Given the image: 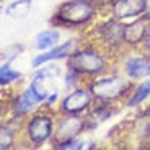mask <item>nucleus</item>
<instances>
[{"instance_id":"nucleus-15","label":"nucleus","mask_w":150,"mask_h":150,"mask_svg":"<svg viewBox=\"0 0 150 150\" xmlns=\"http://www.w3.org/2000/svg\"><path fill=\"white\" fill-rule=\"evenodd\" d=\"M31 5L33 2L31 0H16V2H11L7 8H5V13L10 18H25V16L30 13Z\"/></svg>"},{"instance_id":"nucleus-13","label":"nucleus","mask_w":150,"mask_h":150,"mask_svg":"<svg viewBox=\"0 0 150 150\" xmlns=\"http://www.w3.org/2000/svg\"><path fill=\"white\" fill-rule=\"evenodd\" d=\"M60 38V33L57 30H44L34 38V47L38 51H49L54 46H57V41Z\"/></svg>"},{"instance_id":"nucleus-6","label":"nucleus","mask_w":150,"mask_h":150,"mask_svg":"<svg viewBox=\"0 0 150 150\" xmlns=\"http://www.w3.org/2000/svg\"><path fill=\"white\" fill-rule=\"evenodd\" d=\"M124 30L126 23H121V20L114 18L105 21L96 30V36L100 39V44L105 46L106 51H119L126 46L124 41Z\"/></svg>"},{"instance_id":"nucleus-22","label":"nucleus","mask_w":150,"mask_h":150,"mask_svg":"<svg viewBox=\"0 0 150 150\" xmlns=\"http://www.w3.org/2000/svg\"><path fill=\"white\" fill-rule=\"evenodd\" d=\"M144 49H145L147 52H150V28H149V33H147L145 39H144Z\"/></svg>"},{"instance_id":"nucleus-24","label":"nucleus","mask_w":150,"mask_h":150,"mask_svg":"<svg viewBox=\"0 0 150 150\" xmlns=\"http://www.w3.org/2000/svg\"><path fill=\"white\" fill-rule=\"evenodd\" d=\"M142 114H145V116H147V114H150V106H149V108H147V109H145V111H144V112H142Z\"/></svg>"},{"instance_id":"nucleus-4","label":"nucleus","mask_w":150,"mask_h":150,"mask_svg":"<svg viewBox=\"0 0 150 150\" xmlns=\"http://www.w3.org/2000/svg\"><path fill=\"white\" fill-rule=\"evenodd\" d=\"M54 116L47 111H38L25 122V137L33 147H41L52 139L54 134Z\"/></svg>"},{"instance_id":"nucleus-21","label":"nucleus","mask_w":150,"mask_h":150,"mask_svg":"<svg viewBox=\"0 0 150 150\" xmlns=\"http://www.w3.org/2000/svg\"><path fill=\"white\" fill-rule=\"evenodd\" d=\"M57 98H59V91H57V90L51 91V93H49V96H47V100H46V106H47V108H51V106L57 101Z\"/></svg>"},{"instance_id":"nucleus-3","label":"nucleus","mask_w":150,"mask_h":150,"mask_svg":"<svg viewBox=\"0 0 150 150\" xmlns=\"http://www.w3.org/2000/svg\"><path fill=\"white\" fill-rule=\"evenodd\" d=\"M88 88L93 93L95 100H103V101H117L121 98L127 96L132 93V80L127 75L111 74L108 77H101L98 80L88 83Z\"/></svg>"},{"instance_id":"nucleus-1","label":"nucleus","mask_w":150,"mask_h":150,"mask_svg":"<svg viewBox=\"0 0 150 150\" xmlns=\"http://www.w3.org/2000/svg\"><path fill=\"white\" fill-rule=\"evenodd\" d=\"M67 67L82 77H100L108 70V56L105 51L93 46L79 47L67 57Z\"/></svg>"},{"instance_id":"nucleus-19","label":"nucleus","mask_w":150,"mask_h":150,"mask_svg":"<svg viewBox=\"0 0 150 150\" xmlns=\"http://www.w3.org/2000/svg\"><path fill=\"white\" fill-rule=\"evenodd\" d=\"M82 77L80 74H77L75 70H72V69H69L67 74H65V86H67L69 90H74V88H77L79 86V79Z\"/></svg>"},{"instance_id":"nucleus-23","label":"nucleus","mask_w":150,"mask_h":150,"mask_svg":"<svg viewBox=\"0 0 150 150\" xmlns=\"http://www.w3.org/2000/svg\"><path fill=\"white\" fill-rule=\"evenodd\" d=\"M142 16L150 21V0H145V10H144V15Z\"/></svg>"},{"instance_id":"nucleus-5","label":"nucleus","mask_w":150,"mask_h":150,"mask_svg":"<svg viewBox=\"0 0 150 150\" xmlns=\"http://www.w3.org/2000/svg\"><path fill=\"white\" fill-rule=\"evenodd\" d=\"M86 122H88V117H82L79 114H62L57 119V124L54 127V134L51 139L52 147L67 142V140L77 139L86 129Z\"/></svg>"},{"instance_id":"nucleus-9","label":"nucleus","mask_w":150,"mask_h":150,"mask_svg":"<svg viewBox=\"0 0 150 150\" xmlns=\"http://www.w3.org/2000/svg\"><path fill=\"white\" fill-rule=\"evenodd\" d=\"M44 101H46L44 98L30 85L25 91L16 95V96L13 98V101L10 103L11 114L16 116V117H23V116H26V114H30L38 105H41V103H44Z\"/></svg>"},{"instance_id":"nucleus-8","label":"nucleus","mask_w":150,"mask_h":150,"mask_svg":"<svg viewBox=\"0 0 150 150\" xmlns=\"http://www.w3.org/2000/svg\"><path fill=\"white\" fill-rule=\"evenodd\" d=\"M79 47H82V39L80 38H70L67 41H64L62 44L54 46L52 49L44 51V54H38L33 60H31V67L38 69L41 67L46 62L51 60H60V59H67L70 54H74Z\"/></svg>"},{"instance_id":"nucleus-25","label":"nucleus","mask_w":150,"mask_h":150,"mask_svg":"<svg viewBox=\"0 0 150 150\" xmlns=\"http://www.w3.org/2000/svg\"><path fill=\"white\" fill-rule=\"evenodd\" d=\"M147 149H149V150H150V144H149V145H147Z\"/></svg>"},{"instance_id":"nucleus-10","label":"nucleus","mask_w":150,"mask_h":150,"mask_svg":"<svg viewBox=\"0 0 150 150\" xmlns=\"http://www.w3.org/2000/svg\"><path fill=\"white\" fill-rule=\"evenodd\" d=\"M122 72L131 80L149 79L150 77V52L145 56L131 54L122 60Z\"/></svg>"},{"instance_id":"nucleus-7","label":"nucleus","mask_w":150,"mask_h":150,"mask_svg":"<svg viewBox=\"0 0 150 150\" xmlns=\"http://www.w3.org/2000/svg\"><path fill=\"white\" fill-rule=\"evenodd\" d=\"M93 93L88 86H77L60 103V114H82L93 106Z\"/></svg>"},{"instance_id":"nucleus-12","label":"nucleus","mask_w":150,"mask_h":150,"mask_svg":"<svg viewBox=\"0 0 150 150\" xmlns=\"http://www.w3.org/2000/svg\"><path fill=\"white\" fill-rule=\"evenodd\" d=\"M149 28H150V23L144 16H139L137 20H134L131 23H126V30H124L126 46L137 47V46L144 44V39H145L147 33H149Z\"/></svg>"},{"instance_id":"nucleus-20","label":"nucleus","mask_w":150,"mask_h":150,"mask_svg":"<svg viewBox=\"0 0 150 150\" xmlns=\"http://www.w3.org/2000/svg\"><path fill=\"white\" fill-rule=\"evenodd\" d=\"M137 135H139L140 142H147V140H150V114H149V117H145V121L140 124L139 131H137Z\"/></svg>"},{"instance_id":"nucleus-17","label":"nucleus","mask_w":150,"mask_h":150,"mask_svg":"<svg viewBox=\"0 0 150 150\" xmlns=\"http://www.w3.org/2000/svg\"><path fill=\"white\" fill-rule=\"evenodd\" d=\"M15 134H16V131H13L8 124L2 126V132H0V149L2 150L10 149L13 145V142H15Z\"/></svg>"},{"instance_id":"nucleus-2","label":"nucleus","mask_w":150,"mask_h":150,"mask_svg":"<svg viewBox=\"0 0 150 150\" xmlns=\"http://www.w3.org/2000/svg\"><path fill=\"white\" fill-rule=\"evenodd\" d=\"M95 16L93 0H67L60 4L52 16V25L62 28H77L90 23Z\"/></svg>"},{"instance_id":"nucleus-16","label":"nucleus","mask_w":150,"mask_h":150,"mask_svg":"<svg viewBox=\"0 0 150 150\" xmlns=\"http://www.w3.org/2000/svg\"><path fill=\"white\" fill-rule=\"evenodd\" d=\"M20 79H21V72H16L15 69H11L10 62L2 64V67H0V85L2 86H8L10 83Z\"/></svg>"},{"instance_id":"nucleus-18","label":"nucleus","mask_w":150,"mask_h":150,"mask_svg":"<svg viewBox=\"0 0 150 150\" xmlns=\"http://www.w3.org/2000/svg\"><path fill=\"white\" fill-rule=\"evenodd\" d=\"M23 51V46H10V47H5L4 52H2V59L5 60V62H10V60H13L16 56H20V52Z\"/></svg>"},{"instance_id":"nucleus-11","label":"nucleus","mask_w":150,"mask_h":150,"mask_svg":"<svg viewBox=\"0 0 150 150\" xmlns=\"http://www.w3.org/2000/svg\"><path fill=\"white\" fill-rule=\"evenodd\" d=\"M145 10V0H114L111 4V13L114 18L124 20L139 18L144 15Z\"/></svg>"},{"instance_id":"nucleus-14","label":"nucleus","mask_w":150,"mask_h":150,"mask_svg":"<svg viewBox=\"0 0 150 150\" xmlns=\"http://www.w3.org/2000/svg\"><path fill=\"white\" fill-rule=\"evenodd\" d=\"M149 96H150V77L147 80H144L142 83H139L132 90V93L129 95L127 101H126V106L127 108H135V106H139L140 103L145 101Z\"/></svg>"}]
</instances>
